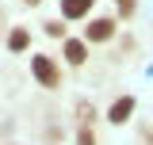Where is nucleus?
I'll use <instances>...</instances> for the list:
<instances>
[{"instance_id":"obj_7","label":"nucleus","mask_w":153,"mask_h":145,"mask_svg":"<svg viewBox=\"0 0 153 145\" xmlns=\"http://www.w3.org/2000/svg\"><path fill=\"white\" fill-rule=\"evenodd\" d=\"M42 35L46 38H65L69 31H65V19H46L42 23Z\"/></svg>"},{"instance_id":"obj_1","label":"nucleus","mask_w":153,"mask_h":145,"mask_svg":"<svg viewBox=\"0 0 153 145\" xmlns=\"http://www.w3.org/2000/svg\"><path fill=\"white\" fill-rule=\"evenodd\" d=\"M31 76H35L42 88H61V65L50 54H31Z\"/></svg>"},{"instance_id":"obj_4","label":"nucleus","mask_w":153,"mask_h":145,"mask_svg":"<svg viewBox=\"0 0 153 145\" xmlns=\"http://www.w3.org/2000/svg\"><path fill=\"white\" fill-rule=\"evenodd\" d=\"M134 107H138V99H134V95H119L111 107H107V122H111V126L130 122V118H134Z\"/></svg>"},{"instance_id":"obj_12","label":"nucleus","mask_w":153,"mask_h":145,"mask_svg":"<svg viewBox=\"0 0 153 145\" xmlns=\"http://www.w3.org/2000/svg\"><path fill=\"white\" fill-rule=\"evenodd\" d=\"M0 27H4V8H0Z\"/></svg>"},{"instance_id":"obj_10","label":"nucleus","mask_w":153,"mask_h":145,"mask_svg":"<svg viewBox=\"0 0 153 145\" xmlns=\"http://www.w3.org/2000/svg\"><path fill=\"white\" fill-rule=\"evenodd\" d=\"M76 141H80V145L96 141V130H92V126H80V130H76Z\"/></svg>"},{"instance_id":"obj_8","label":"nucleus","mask_w":153,"mask_h":145,"mask_svg":"<svg viewBox=\"0 0 153 145\" xmlns=\"http://www.w3.org/2000/svg\"><path fill=\"white\" fill-rule=\"evenodd\" d=\"M134 12H138V0H115V16L119 19H134Z\"/></svg>"},{"instance_id":"obj_9","label":"nucleus","mask_w":153,"mask_h":145,"mask_svg":"<svg viewBox=\"0 0 153 145\" xmlns=\"http://www.w3.org/2000/svg\"><path fill=\"white\" fill-rule=\"evenodd\" d=\"M76 118H80V126H92V122H96V107H88V103H76Z\"/></svg>"},{"instance_id":"obj_3","label":"nucleus","mask_w":153,"mask_h":145,"mask_svg":"<svg viewBox=\"0 0 153 145\" xmlns=\"http://www.w3.org/2000/svg\"><path fill=\"white\" fill-rule=\"evenodd\" d=\"M61 57H65L73 69H80V65L88 61V42H84V38H69V35H65V38H61Z\"/></svg>"},{"instance_id":"obj_2","label":"nucleus","mask_w":153,"mask_h":145,"mask_svg":"<svg viewBox=\"0 0 153 145\" xmlns=\"http://www.w3.org/2000/svg\"><path fill=\"white\" fill-rule=\"evenodd\" d=\"M115 31H119V19H115V16H88V19H84V42H88V46L111 42Z\"/></svg>"},{"instance_id":"obj_6","label":"nucleus","mask_w":153,"mask_h":145,"mask_svg":"<svg viewBox=\"0 0 153 145\" xmlns=\"http://www.w3.org/2000/svg\"><path fill=\"white\" fill-rule=\"evenodd\" d=\"M31 50V27H12L8 31V54H27Z\"/></svg>"},{"instance_id":"obj_5","label":"nucleus","mask_w":153,"mask_h":145,"mask_svg":"<svg viewBox=\"0 0 153 145\" xmlns=\"http://www.w3.org/2000/svg\"><path fill=\"white\" fill-rule=\"evenodd\" d=\"M61 4V19L65 23H76V19H88L96 8V0H57Z\"/></svg>"},{"instance_id":"obj_11","label":"nucleus","mask_w":153,"mask_h":145,"mask_svg":"<svg viewBox=\"0 0 153 145\" xmlns=\"http://www.w3.org/2000/svg\"><path fill=\"white\" fill-rule=\"evenodd\" d=\"M19 4H27V8H38V4H42V0H19Z\"/></svg>"}]
</instances>
